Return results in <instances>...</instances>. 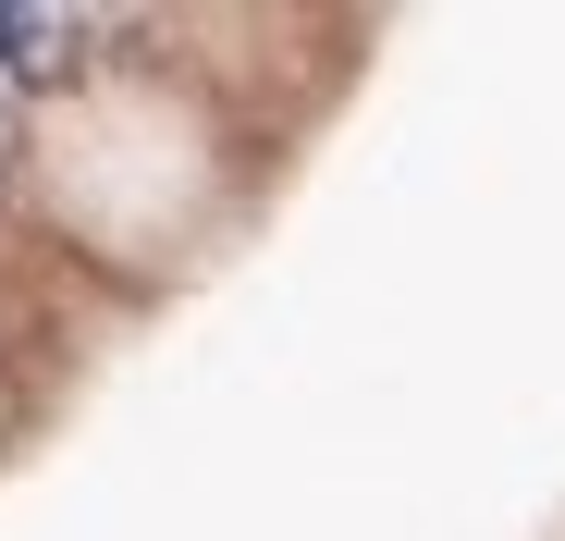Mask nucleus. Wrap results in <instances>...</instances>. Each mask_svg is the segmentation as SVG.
<instances>
[{
  "label": "nucleus",
  "instance_id": "obj_1",
  "mask_svg": "<svg viewBox=\"0 0 565 541\" xmlns=\"http://www.w3.org/2000/svg\"><path fill=\"white\" fill-rule=\"evenodd\" d=\"M74 50V13H0V74H50Z\"/></svg>",
  "mask_w": 565,
  "mask_h": 541
}]
</instances>
